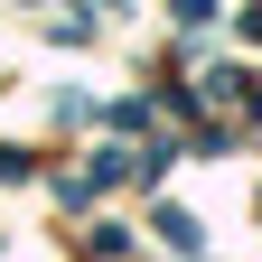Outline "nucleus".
Returning <instances> with one entry per match:
<instances>
[{
  "instance_id": "nucleus-1",
  "label": "nucleus",
  "mask_w": 262,
  "mask_h": 262,
  "mask_svg": "<svg viewBox=\"0 0 262 262\" xmlns=\"http://www.w3.org/2000/svg\"><path fill=\"white\" fill-rule=\"evenodd\" d=\"M150 234H159V244H178V253H196V215H187V206H159Z\"/></svg>"
}]
</instances>
